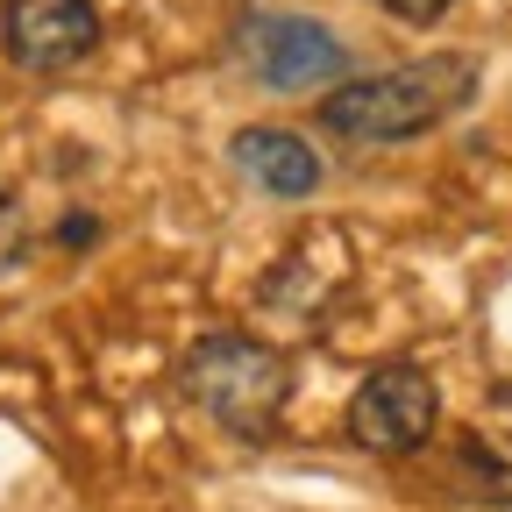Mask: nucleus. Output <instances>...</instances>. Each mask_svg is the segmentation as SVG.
Wrapping results in <instances>:
<instances>
[{
    "mask_svg": "<svg viewBox=\"0 0 512 512\" xmlns=\"http://www.w3.org/2000/svg\"><path fill=\"white\" fill-rule=\"evenodd\" d=\"M477 86V64L470 57H413L399 72H377V79H349L320 100V128L342 143L384 150V143H406L427 136L434 121H448Z\"/></svg>",
    "mask_w": 512,
    "mask_h": 512,
    "instance_id": "1",
    "label": "nucleus"
},
{
    "mask_svg": "<svg viewBox=\"0 0 512 512\" xmlns=\"http://www.w3.org/2000/svg\"><path fill=\"white\" fill-rule=\"evenodd\" d=\"M178 377H185V399L242 441H264L292 399V363L256 335H200L185 349Z\"/></svg>",
    "mask_w": 512,
    "mask_h": 512,
    "instance_id": "2",
    "label": "nucleus"
},
{
    "mask_svg": "<svg viewBox=\"0 0 512 512\" xmlns=\"http://www.w3.org/2000/svg\"><path fill=\"white\" fill-rule=\"evenodd\" d=\"M235 50L249 57V72L264 79L271 93H313V86H335L349 72V50L306 22V15H264V8H249L235 22Z\"/></svg>",
    "mask_w": 512,
    "mask_h": 512,
    "instance_id": "3",
    "label": "nucleus"
},
{
    "mask_svg": "<svg viewBox=\"0 0 512 512\" xmlns=\"http://www.w3.org/2000/svg\"><path fill=\"white\" fill-rule=\"evenodd\" d=\"M434 420H441V392L413 363L370 370L349 399V441L370 448V456H413V448L434 441Z\"/></svg>",
    "mask_w": 512,
    "mask_h": 512,
    "instance_id": "4",
    "label": "nucleus"
},
{
    "mask_svg": "<svg viewBox=\"0 0 512 512\" xmlns=\"http://www.w3.org/2000/svg\"><path fill=\"white\" fill-rule=\"evenodd\" d=\"M100 43L93 0H15L8 8V57L22 72H64Z\"/></svg>",
    "mask_w": 512,
    "mask_h": 512,
    "instance_id": "5",
    "label": "nucleus"
},
{
    "mask_svg": "<svg viewBox=\"0 0 512 512\" xmlns=\"http://www.w3.org/2000/svg\"><path fill=\"white\" fill-rule=\"evenodd\" d=\"M228 157L256 192H271V200H306L320 185V157H313V143L292 136V128H242L228 143Z\"/></svg>",
    "mask_w": 512,
    "mask_h": 512,
    "instance_id": "6",
    "label": "nucleus"
},
{
    "mask_svg": "<svg viewBox=\"0 0 512 512\" xmlns=\"http://www.w3.org/2000/svg\"><path fill=\"white\" fill-rule=\"evenodd\" d=\"M448 477L477 505H512V427H470L448 456Z\"/></svg>",
    "mask_w": 512,
    "mask_h": 512,
    "instance_id": "7",
    "label": "nucleus"
},
{
    "mask_svg": "<svg viewBox=\"0 0 512 512\" xmlns=\"http://www.w3.org/2000/svg\"><path fill=\"white\" fill-rule=\"evenodd\" d=\"M22 249H29V221H22V207L8 200V192H0V278L22 264Z\"/></svg>",
    "mask_w": 512,
    "mask_h": 512,
    "instance_id": "8",
    "label": "nucleus"
},
{
    "mask_svg": "<svg viewBox=\"0 0 512 512\" xmlns=\"http://www.w3.org/2000/svg\"><path fill=\"white\" fill-rule=\"evenodd\" d=\"M377 8H392V15H406V22H434V15L456 8V0H377Z\"/></svg>",
    "mask_w": 512,
    "mask_h": 512,
    "instance_id": "9",
    "label": "nucleus"
},
{
    "mask_svg": "<svg viewBox=\"0 0 512 512\" xmlns=\"http://www.w3.org/2000/svg\"><path fill=\"white\" fill-rule=\"evenodd\" d=\"M8 8H15V0H8Z\"/></svg>",
    "mask_w": 512,
    "mask_h": 512,
    "instance_id": "10",
    "label": "nucleus"
}]
</instances>
